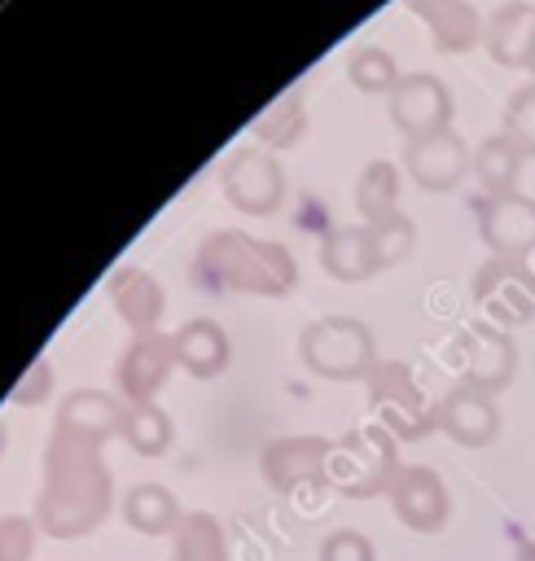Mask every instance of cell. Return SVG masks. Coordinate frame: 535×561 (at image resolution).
I'll return each instance as SVG.
<instances>
[{"label": "cell", "mask_w": 535, "mask_h": 561, "mask_svg": "<svg viewBox=\"0 0 535 561\" xmlns=\"http://www.w3.org/2000/svg\"><path fill=\"white\" fill-rule=\"evenodd\" d=\"M110 508V473L101 465V434L57 425L48 473L39 491V526L57 539L88 535Z\"/></svg>", "instance_id": "6da1fadb"}, {"label": "cell", "mask_w": 535, "mask_h": 561, "mask_svg": "<svg viewBox=\"0 0 535 561\" xmlns=\"http://www.w3.org/2000/svg\"><path fill=\"white\" fill-rule=\"evenodd\" d=\"M395 473H399L395 469V447H390V438L377 425L351 434L342 447H329V460H325V482L338 486L342 495L390 491Z\"/></svg>", "instance_id": "7a4b0ae2"}, {"label": "cell", "mask_w": 535, "mask_h": 561, "mask_svg": "<svg viewBox=\"0 0 535 561\" xmlns=\"http://www.w3.org/2000/svg\"><path fill=\"white\" fill-rule=\"evenodd\" d=\"M474 298L496 324H522L535 316V272H526L513 259H496L478 272Z\"/></svg>", "instance_id": "3957f363"}, {"label": "cell", "mask_w": 535, "mask_h": 561, "mask_svg": "<svg viewBox=\"0 0 535 561\" xmlns=\"http://www.w3.org/2000/svg\"><path fill=\"white\" fill-rule=\"evenodd\" d=\"M390 504H395V517L408 530H421V535H434L447 522V491H443L439 473L425 469V465H412V469L395 473Z\"/></svg>", "instance_id": "277c9868"}, {"label": "cell", "mask_w": 535, "mask_h": 561, "mask_svg": "<svg viewBox=\"0 0 535 561\" xmlns=\"http://www.w3.org/2000/svg\"><path fill=\"white\" fill-rule=\"evenodd\" d=\"M303 355L325 377H360L364 364H368V337H364L360 324L329 320V324H316L303 337Z\"/></svg>", "instance_id": "5b68a950"}, {"label": "cell", "mask_w": 535, "mask_h": 561, "mask_svg": "<svg viewBox=\"0 0 535 561\" xmlns=\"http://www.w3.org/2000/svg\"><path fill=\"white\" fill-rule=\"evenodd\" d=\"M478 228L500 254L535 250V202L517 193H500L487 206L478 202Z\"/></svg>", "instance_id": "8992f818"}, {"label": "cell", "mask_w": 535, "mask_h": 561, "mask_svg": "<svg viewBox=\"0 0 535 561\" xmlns=\"http://www.w3.org/2000/svg\"><path fill=\"white\" fill-rule=\"evenodd\" d=\"M373 408L382 412V421L399 434V438H417L425 434V408L417 386L408 381V373L399 364H382L373 373Z\"/></svg>", "instance_id": "52a82bcc"}, {"label": "cell", "mask_w": 535, "mask_h": 561, "mask_svg": "<svg viewBox=\"0 0 535 561\" xmlns=\"http://www.w3.org/2000/svg\"><path fill=\"white\" fill-rule=\"evenodd\" d=\"M325 460H329V443L325 438H285V443L263 451V478L276 491L289 495L303 482L311 486L316 478H325Z\"/></svg>", "instance_id": "ba28073f"}, {"label": "cell", "mask_w": 535, "mask_h": 561, "mask_svg": "<svg viewBox=\"0 0 535 561\" xmlns=\"http://www.w3.org/2000/svg\"><path fill=\"white\" fill-rule=\"evenodd\" d=\"M513 364H517L513 342L500 329H474V333H465V342H460V368H465L469 386L496 390V386H504L513 377Z\"/></svg>", "instance_id": "9c48e42d"}, {"label": "cell", "mask_w": 535, "mask_h": 561, "mask_svg": "<svg viewBox=\"0 0 535 561\" xmlns=\"http://www.w3.org/2000/svg\"><path fill=\"white\" fill-rule=\"evenodd\" d=\"M439 425H443L456 443H465V447H487V443L496 438V430H500V416H496L487 390L460 386V390L447 394V403H443V412H439Z\"/></svg>", "instance_id": "30bf717a"}, {"label": "cell", "mask_w": 535, "mask_h": 561, "mask_svg": "<svg viewBox=\"0 0 535 561\" xmlns=\"http://www.w3.org/2000/svg\"><path fill=\"white\" fill-rule=\"evenodd\" d=\"M408 167H412V180L417 184H425V188H452L460 180V171H465V145L452 131L421 136L408 149Z\"/></svg>", "instance_id": "8fae6325"}, {"label": "cell", "mask_w": 535, "mask_h": 561, "mask_svg": "<svg viewBox=\"0 0 535 561\" xmlns=\"http://www.w3.org/2000/svg\"><path fill=\"white\" fill-rule=\"evenodd\" d=\"M447 114H452V101H447V92L434 79H408L395 92V123L408 127V131H417V136L421 131L434 136L447 123Z\"/></svg>", "instance_id": "7c38bea8"}, {"label": "cell", "mask_w": 535, "mask_h": 561, "mask_svg": "<svg viewBox=\"0 0 535 561\" xmlns=\"http://www.w3.org/2000/svg\"><path fill=\"white\" fill-rule=\"evenodd\" d=\"M487 44H491V53H496L500 61H509V66L531 61V53H535V9H526V4L500 9V13L491 18V26H487Z\"/></svg>", "instance_id": "4fadbf2b"}, {"label": "cell", "mask_w": 535, "mask_h": 561, "mask_svg": "<svg viewBox=\"0 0 535 561\" xmlns=\"http://www.w3.org/2000/svg\"><path fill=\"white\" fill-rule=\"evenodd\" d=\"M123 517H127V526H136V530H145V535H167V530L180 522V504H175V495H171L167 486L140 482V486L127 491Z\"/></svg>", "instance_id": "5bb4252c"}, {"label": "cell", "mask_w": 535, "mask_h": 561, "mask_svg": "<svg viewBox=\"0 0 535 561\" xmlns=\"http://www.w3.org/2000/svg\"><path fill=\"white\" fill-rule=\"evenodd\" d=\"M171 561H228L219 522L210 513H193L175 530V557Z\"/></svg>", "instance_id": "9a60e30c"}, {"label": "cell", "mask_w": 535, "mask_h": 561, "mask_svg": "<svg viewBox=\"0 0 535 561\" xmlns=\"http://www.w3.org/2000/svg\"><path fill=\"white\" fill-rule=\"evenodd\" d=\"M517 162H522V149L509 140V136H496L478 149V180L491 188V197L509 193L513 175H517Z\"/></svg>", "instance_id": "2e32d148"}, {"label": "cell", "mask_w": 535, "mask_h": 561, "mask_svg": "<svg viewBox=\"0 0 535 561\" xmlns=\"http://www.w3.org/2000/svg\"><path fill=\"white\" fill-rule=\"evenodd\" d=\"M167 359H171V351H167L162 342L136 346V351L127 355V364H123V386H127V394H136V399L145 403V394L167 377Z\"/></svg>", "instance_id": "e0dca14e"}, {"label": "cell", "mask_w": 535, "mask_h": 561, "mask_svg": "<svg viewBox=\"0 0 535 561\" xmlns=\"http://www.w3.org/2000/svg\"><path fill=\"white\" fill-rule=\"evenodd\" d=\"M175 351H180L184 364H189L193 373H202V377L219 373V364H224V337H219L210 324H189Z\"/></svg>", "instance_id": "ac0fdd59"}, {"label": "cell", "mask_w": 535, "mask_h": 561, "mask_svg": "<svg viewBox=\"0 0 535 561\" xmlns=\"http://www.w3.org/2000/svg\"><path fill=\"white\" fill-rule=\"evenodd\" d=\"M123 430H127V443H132L136 451H145V456H158V451L171 443V425H167V416H162L153 403H136Z\"/></svg>", "instance_id": "d6986e66"}, {"label": "cell", "mask_w": 535, "mask_h": 561, "mask_svg": "<svg viewBox=\"0 0 535 561\" xmlns=\"http://www.w3.org/2000/svg\"><path fill=\"white\" fill-rule=\"evenodd\" d=\"M504 118H509V140H513L522 153H535V83L522 88V92H513Z\"/></svg>", "instance_id": "ffe728a7"}, {"label": "cell", "mask_w": 535, "mask_h": 561, "mask_svg": "<svg viewBox=\"0 0 535 561\" xmlns=\"http://www.w3.org/2000/svg\"><path fill=\"white\" fill-rule=\"evenodd\" d=\"M35 526L26 517H0V561H31Z\"/></svg>", "instance_id": "44dd1931"}, {"label": "cell", "mask_w": 535, "mask_h": 561, "mask_svg": "<svg viewBox=\"0 0 535 561\" xmlns=\"http://www.w3.org/2000/svg\"><path fill=\"white\" fill-rule=\"evenodd\" d=\"M320 561H373V543L360 530H333L320 543Z\"/></svg>", "instance_id": "7402d4cb"}, {"label": "cell", "mask_w": 535, "mask_h": 561, "mask_svg": "<svg viewBox=\"0 0 535 561\" xmlns=\"http://www.w3.org/2000/svg\"><path fill=\"white\" fill-rule=\"evenodd\" d=\"M526 66H531V70H535V53H531V61H526Z\"/></svg>", "instance_id": "603a6c76"}]
</instances>
